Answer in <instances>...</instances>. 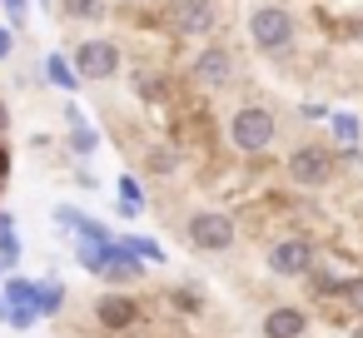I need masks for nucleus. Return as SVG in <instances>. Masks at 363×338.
<instances>
[{
    "mask_svg": "<svg viewBox=\"0 0 363 338\" xmlns=\"http://www.w3.org/2000/svg\"><path fill=\"white\" fill-rule=\"evenodd\" d=\"M224 135H229V145H234L239 154H259V150H269V145L279 140V120H274V110H264V105H244V110L229 115Z\"/></svg>",
    "mask_w": 363,
    "mask_h": 338,
    "instance_id": "1",
    "label": "nucleus"
},
{
    "mask_svg": "<svg viewBox=\"0 0 363 338\" xmlns=\"http://www.w3.org/2000/svg\"><path fill=\"white\" fill-rule=\"evenodd\" d=\"M184 239L199 254H224V249H234V219L219 209H194L184 219Z\"/></svg>",
    "mask_w": 363,
    "mask_h": 338,
    "instance_id": "2",
    "label": "nucleus"
},
{
    "mask_svg": "<svg viewBox=\"0 0 363 338\" xmlns=\"http://www.w3.org/2000/svg\"><path fill=\"white\" fill-rule=\"evenodd\" d=\"M249 40L264 50V55H284L294 45V16L284 6H259L249 16Z\"/></svg>",
    "mask_w": 363,
    "mask_h": 338,
    "instance_id": "3",
    "label": "nucleus"
},
{
    "mask_svg": "<svg viewBox=\"0 0 363 338\" xmlns=\"http://www.w3.org/2000/svg\"><path fill=\"white\" fill-rule=\"evenodd\" d=\"M289 179L294 184H303V189H318V184H328L333 179V150H323V145H298L294 154H289Z\"/></svg>",
    "mask_w": 363,
    "mask_h": 338,
    "instance_id": "4",
    "label": "nucleus"
},
{
    "mask_svg": "<svg viewBox=\"0 0 363 338\" xmlns=\"http://www.w3.org/2000/svg\"><path fill=\"white\" fill-rule=\"evenodd\" d=\"M313 264H318V249H313V239H279V244H269V269L279 274V278H303V274H313Z\"/></svg>",
    "mask_w": 363,
    "mask_h": 338,
    "instance_id": "5",
    "label": "nucleus"
},
{
    "mask_svg": "<svg viewBox=\"0 0 363 338\" xmlns=\"http://www.w3.org/2000/svg\"><path fill=\"white\" fill-rule=\"evenodd\" d=\"M164 21H169V30H174L179 40H194V35H209L214 6H209V0H169V6H164Z\"/></svg>",
    "mask_w": 363,
    "mask_h": 338,
    "instance_id": "6",
    "label": "nucleus"
},
{
    "mask_svg": "<svg viewBox=\"0 0 363 338\" xmlns=\"http://www.w3.org/2000/svg\"><path fill=\"white\" fill-rule=\"evenodd\" d=\"M189 80H194L199 90H224V85L234 80V55H229L224 45H204V50L189 60Z\"/></svg>",
    "mask_w": 363,
    "mask_h": 338,
    "instance_id": "7",
    "label": "nucleus"
},
{
    "mask_svg": "<svg viewBox=\"0 0 363 338\" xmlns=\"http://www.w3.org/2000/svg\"><path fill=\"white\" fill-rule=\"evenodd\" d=\"M75 70L85 80H110L120 70V45L115 40H80L75 45Z\"/></svg>",
    "mask_w": 363,
    "mask_h": 338,
    "instance_id": "8",
    "label": "nucleus"
},
{
    "mask_svg": "<svg viewBox=\"0 0 363 338\" xmlns=\"http://www.w3.org/2000/svg\"><path fill=\"white\" fill-rule=\"evenodd\" d=\"M95 323L110 328V333H125V328L140 323V303L130 293H100L95 298Z\"/></svg>",
    "mask_w": 363,
    "mask_h": 338,
    "instance_id": "9",
    "label": "nucleus"
},
{
    "mask_svg": "<svg viewBox=\"0 0 363 338\" xmlns=\"http://www.w3.org/2000/svg\"><path fill=\"white\" fill-rule=\"evenodd\" d=\"M308 333V313L294 303H279L264 313V338H303Z\"/></svg>",
    "mask_w": 363,
    "mask_h": 338,
    "instance_id": "10",
    "label": "nucleus"
},
{
    "mask_svg": "<svg viewBox=\"0 0 363 338\" xmlns=\"http://www.w3.org/2000/svg\"><path fill=\"white\" fill-rule=\"evenodd\" d=\"M65 16L70 21H105V0H65Z\"/></svg>",
    "mask_w": 363,
    "mask_h": 338,
    "instance_id": "11",
    "label": "nucleus"
},
{
    "mask_svg": "<svg viewBox=\"0 0 363 338\" xmlns=\"http://www.w3.org/2000/svg\"><path fill=\"white\" fill-rule=\"evenodd\" d=\"M145 169H150V174H160V179H164V174H174V169H179V154H174V150H164V145H160V150H150V154H145Z\"/></svg>",
    "mask_w": 363,
    "mask_h": 338,
    "instance_id": "12",
    "label": "nucleus"
},
{
    "mask_svg": "<svg viewBox=\"0 0 363 338\" xmlns=\"http://www.w3.org/2000/svg\"><path fill=\"white\" fill-rule=\"evenodd\" d=\"M333 135H338L343 145H358V135H363V125H358L353 115H333Z\"/></svg>",
    "mask_w": 363,
    "mask_h": 338,
    "instance_id": "13",
    "label": "nucleus"
},
{
    "mask_svg": "<svg viewBox=\"0 0 363 338\" xmlns=\"http://www.w3.org/2000/svg\"><path fill=\"white\" fill-rule=\"evenodd\" d=\"M343 303H348L353 313H363V278H348V283H343Z\"/></svg>",
    "mask_w": 363,
    "mask_h": 338,
    "instance_id": "14",
    "label": "nucleus"
},
{
    "mask_svg": "<svg viewBox=\"0 0 363 338\" xmlns=\"http://www.w3.org/2000/svg\"><path fill=\"white\" fill-rule=\"evenodd\" d=\"M120 194H125V204H120V209H125V214H140V209H145V204H140V189H135V184H130V179H125V184H120Z\"/></svg>",
    "mask_w": 363,
    "mask_h": 338,
    "instance_id": "15",
    "label": "nucleus"
},
{
    "mask_svg": "<svg viewBox=\"0 0 363 338\" xmlns=\"http://www.w3.org/2000/svg\"><path fill=\"white\" fill-rule=\"evenodd\" d=\"M50 75H55L65 90H75V75H70V65H65V60H50Z\"/></svg>",
    "mask_w": 363,
    "mask_h": 338,
    "instance_id": "16",
    "label": "nucleus"
},
{
    "mask_svg": "<svg viewBox=\"0 0 363 338\" xmlns=\"http://www.w3.org/2000/svg\"><path fill=\"white\" fill-rule=\"evenodd\" d=\"M11 55V30H0V60Z\"/></svg>",
    "mask_w": 363,
    "mask_h": 338,
    "instance_id": "17",
    "label": "nucleus"
},
{
    "mask_svg": "<svg viewBox=\"0 0 363 338\" xmlns=\"http://www.w3.org/2000/svg\"><path fill=\"white\" fill-rule=\"evenodd\" d=\"M11 11H16V16H21V11H26V0H11Z\"/></svg>",
    "mask_w": 363,
    "mask_h": 338,
    "instance_id": "18",
    "label": "nucleus"
}]
</instances>
